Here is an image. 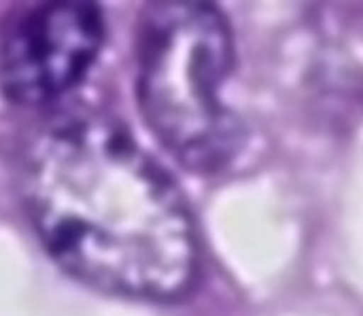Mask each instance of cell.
I'll return each mask as SVG.
<instances>
[{"mask_svg": "<svg viewBox=\"0 0 363 316\" xmlns=\"http://www.w3.org/2000/svg\"><path fill=\"white\" fill-rule=\"evenodd\" d=\"M21 196L51 259L94 289L172 302L198 276L183 193L108 117H64L36 134L21 164Z\"/></svg>", "mask_w": 363, "mask_h": 316, "instance_id": "1", "label": "cell"}, {"mask_svg": "<svg viewBox=\"0 0 363 316\" xmlns=\"http://www.w3.org/2000/svg\"><path fill=\"white\" fill-rule=\"evenodd\" d=\"M138 106L162 147L189 170L217 172L240 147V123L221 100L234 40L206 2L147 6L138 30Z\"/></svg>", "mask_w": 363, "mask_h": 316, "instance_id": "2", "label": "cell"}, {"mask_svg": "<svg viewBox=\"0 0 363 316\" xmlns=\"http://www.w3.org/2000/svg\"><path fill=\"white\" fill-rule=\"evenodd\" d=\"M106 26L89 2H49L28 11L0 45V89L21 106L51 102L83 81Z\"/></svg>", "mask_w": 363, "mask_h": 316, "instance_id": "3", "label": "cell"}]
</instances>
